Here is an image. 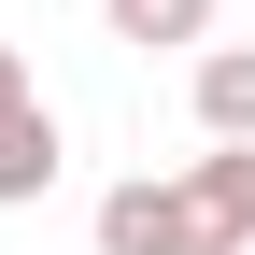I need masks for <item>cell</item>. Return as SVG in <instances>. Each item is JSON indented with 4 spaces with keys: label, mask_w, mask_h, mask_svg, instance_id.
Returning a JSON list of instances; mask_svg holds the SVG:
<instances>
[{
    "label": "cell",
    "mask_w": 255,
    "mask_h": 255,
    "mask_svg": "<svg viewBox=\"0 0 255 255\" xmlns=\"http://www.w3.org/2000/svg\"><path fill=\"white\" fill-rule=\"evenodd\" d=\"M199 128L255 142V43H199Z\"/></svg>",
    "instance_id": "277c9868"
},
{
    "label": "cell",
    "mask_w": 255,
    "mask_h": 255,
    "mask_svg": "<svg viewBox=\"0 0 255 255\" xmlns=\"http://www.w3.org/2000/svg\"><path fill=\"white\" fill-rule=\"evenodd\" d=\"M43 184H57V114H43V85H28V57L0 43V213L43 199Z\"/></svg>",
    "instance_id": "6da1fadb"
},
{
    "label": "cell",
    "mask_w": 255,
    "mask_h": 255,
    "mask_svg": "<svg viewBox=\"0 0 255 255\" xmlns=\"http://www.w3.org/2000/svg\"><path fill=\"white\" fill-rule=\"evenodd\" d=\"M100 14H114V43H213V0H100Z\"/></svg>",
    "instance_id": "5b68a950"
},
{
    "label": "cell",
    "mask_w": 255,
    "mask_h": 255,
    "mask_svg": "<svg viewBox=\"0 0 255 255\" xmlns=\"http://www.w3.org/2000/svg\"><path fill=\"white\" fill-rule=\"evenodd\" d=\"M184 213H199V255H255V142H213L184 170Z\"/></svg>",
    "instance_id": "7a4b0ae2"
},
{
    "label": "cell",
    "mask_w": 255,
    "mask_h": 255,
    "mask_svg": "<svg viewBox=\"0 0 255 255\" xmlns=\"http://www.w3.org/2000/svg\"><path fill=\"white\" fill-rule=\"evenodd\" d=\"M100 255H199V213H184V184H114L100 199Z\"/></svg>",
    "instance_id": "3957f363"
}]
</instances>
